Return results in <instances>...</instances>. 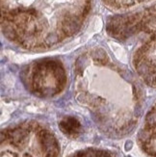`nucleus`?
<instances>
[{
	"instance_id": "1",
	"label": "nucleus",
	"mask_w": 156,
	"mask_h": 157,
	"mask_svg": "<svg viewBox=\"0 0 156 157\" xmlns=\"http://www.w3.org/2000/svg\"><path fill=\"white\" fill-rule=\"evenodd\" d=\"M94 0H1L2 33L25 50H46L82 30Z\"/></svg>"
},
{
	"instance_id": "2",
	"label": "nucleus",
	"mask_w": 156,
	"mask_h": 157,
	"mask_svg": "<svg viewBox=\"0 0 156 157\" xmlns=\"http://www.w3.org/2000/svg\"><path fill=\"white\" fill-rule=\"evenodd\" d=\"M106 30L111 38L130 48L131 64L138 76L156 86V4L112 17Z\"/></svg>"
},
{
	"instance_id": "3",
	"label": "nucleus",
	"mask_w": 156,
	"mask_h": 157,
	"mask_svg": "<svg viewBox=\"0 0 156 157\" xmlns=\"http://www.w3.org/2000/svg\"><path fill=\"white\" fill-rule=\"evenodd\" d=\"M67 72L56 59L46 58L32 63L23 71V81L33 94L50 97L60 94L67 84Z\"/></svg>"
},
{
	"instance_id": "4",
	"label": "nucleus",
	"mask_w": 156,
	"mask_h": 157,
	"mask_svg": "<svg viewBox=\"0 0 156 157\" xmlns=\"http://www.w3.org/2000/svg\"><path fill=\"white\" fill-rule=\"evenodd\" d=\"M152 0H102L104 5L115 11H124L139 5L147 3Z\"/></svg>"
},
{
	"instance_id": "5",
	"label": "nucleus",
	"mask_w": 156,
	"mask_h": 157,
	"mask_svg": "<svg viewBox=\"0 0 156 157\" xmlns=\"http://www.w3.org/2000/svg\"><path fill=\"white\" fill-rule=\"evenodd\" d=\"M80 127L81 125L79 121L74 118H68L60 122V128L65 134H74L79 131Z\"/></svg>"
}]
</instances>
